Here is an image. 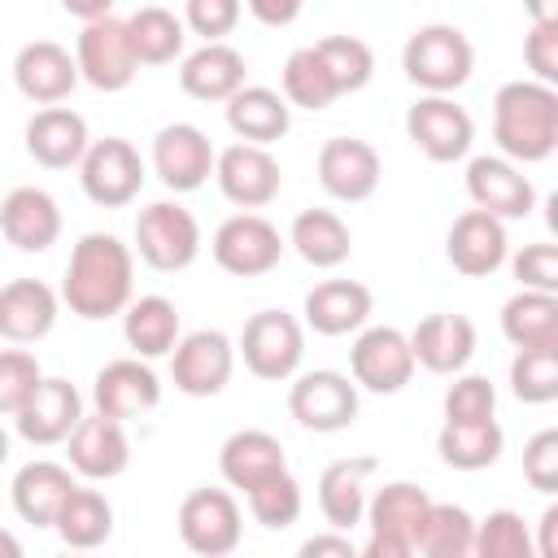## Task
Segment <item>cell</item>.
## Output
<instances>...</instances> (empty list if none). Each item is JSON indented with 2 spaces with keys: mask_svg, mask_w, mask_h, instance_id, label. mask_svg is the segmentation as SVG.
Instances as JSON below:
<instances>
[{
  "mask_svg": "<svg viewBox=\"0 0 558 558\" xmlns=\"http://www.w3.org/2000/svg\"><path fill=\"white\" fill-rule=\"evenodd\" d=\"M222 105H227V126H231V135L244 140V144L270 148V144L283 140L288 126H292V105L283 100V92L262 87V83H244V87L231 92Z\"/></svg>",
  "mask_w": 558,
  "mask_h": 558,
  "instance_id": "30",
  "label": "cell"
},
{
  "mask_svg": "<svg viewBox=\"0 0 558 558\" xmlns=\"http://www.w3.org/2000/svg\"><path fill=\"white\" fill-rule=\"evenodd\" d=\"M39 379L44 366L31 349H0V418H13Z\"/></svg>",
  "mask_w": 558,
  "mask_h": 558,
  "instance_id": "47",
  "label": "cell"
},
{
  "mask_svg": "<svg viewBox=\"0 0 558 558\" xmlns=\"http://www.w3.org/2000/svg\"><path fill=\"white\" fill-rule=\"evenodd\" d=\"M279 83H283V100H288L292 109H310V113L327 109V105L340 96L336 83H331V74H327V65H323V57L314 52V44L288 52Z\"/></svg>",
  "mask_w": 558,
  "mask_h": 558,
  "instance_id": "41",
  "label": "cell"
},
{
  "mask_svg": "<svg viewBox=\"0 0 558 558\" xmlns=\"http://www.w3.org/2000/svg\"><path fill=\"white\" fill-rule=\"evenodd\" d=\"M418 362L410 349V336L401 327L375 323V327H357L353 344H349V379L357 384V392H375V397H392L414 379Z\"/></svg>",
  "mask_w": 558,
  "mask_h": 558,
  "instance_id": "7",
  "label": "cell"
},
{
  "mask_svg": "<svg viewBox=\"0 0 558 558\" xmlns=\"http://www.w3.org/2000/svg\"><path fill=\"white\" fill-rule=\"evenodd\" d=\"M471 545H475V519L466 506H453V501H432L427 506V519L418 527V541H414V554L423 558H471Z\"/></svg>",
  "mask_w": 558,
  "mask_h": 558,
  "instance_id": "40",
  "label": "cell"
},
{
  "mask_svg": "<svg viewBox=\"0 0 558 558\" xmlns=\"http://www.w3.org/2000/svg\"><path fill=\"white\" fill-rule=\"evenodd\" d=\"M357 384L340 371H296L292 384H288V414L305 427V432H318V436H331V432H344L357 423Z\"/></svg>",
  "mask_w": 558,
  "mask_h": 558,
  "instance_id": "12",
  "label": "cell"
},
{
  "mask_svg": "<svg viewBox=\"0 0 558 558\" xmlns=\"http://www.w3.org/2000/svg\"><path fill=\"white\" fill-rule=\"evenodd\" d=\"M214 157L218 148L209 144V135L192 122H170L153 135V153H148V166L153 174L161 179V187H170L174 196L183 192H196L209 183L214 174Z\"/></svg>",
  "mask_w": 558,
  "mask_h": 558,
  "instance_id": "15",
  "label": "cell"
},
{
  "mask_svg": "<svg viewBox=\"0 0 558 558\" xmlns=\"http://www.w3.org/2000/svg\"><path fill=\"white\" fill-rule=\"evenodd\" d=\"M135 253L161 275H179L201 257V222L179 201H153L135 214Z\"/></svg>",
  "mask_w": 558,
  "mask_h": 558,
  "instance_id": "6",
  "label": "cell"
},
{
  "mask_svg": "<svg viewBox=\"0 0 558 558\" xmlns=\"http://www.w3.org/2000/svg\"><path fill=\"white\" fill-rule=\"evenodd\" d=\"M61 9H65L70 17H78V22H92V17L113 13V0H61Z\"/></svg>",
  "mask_w": 558,
  "mask_h": 558,
  "instance_id": "55",
  "label": "cell"
},
{
  "mask_svg": "<svg viewBox=\"0 0 558 558\" xmlns=\"http://www.w3.org/2000/svg\"><path fill=\"white\" fill-rule=\"evenodd\" d=\"M174 523H179V541L201 558H227L244 541V514L231 488H209V484L192 488L179 501Z\"/></svg>",
  "mask_w": 558,
  "mask_h": 558,
  "instance_id": "8",
  "label": "cell"
},
{
  "mask_svg": "<svg viewBox=\"0 0 558 558\" xmlns=\"http://www.w3.org/2000/svg\"><path fill=\"white\" fill-rule=\"evenodd\" d=\"M214 179H218V192L235 205V209H262L279 196L283 187V170L279 161L270 157V148L262 144H244L235 140L231 148H222L214 157Z\"/></svg>",
  "mask_w": 558,
  "mask_h": 558,
  "instance_id": "19",
  "label": "cell"
},
{
  "mask_svg": "<svg viewBox=\"0 0 558 558\" xmlns=\"http://www.w3.org/2000/svg\"><path fill=\"white\" fill-rule=\"evenodd\" d=\"M523 480L545 497L558 493V427H541L523 445Z\"/></svg>",
  "mask_w": 558,
  "mask_h": 558,
  "instance_id": "50",
  "label": "cell"
},
{
  "mask_svg": "<svg viewBox=\"0 0 558 558\" xmlns=\"http://www.w3.org/2000/svg\"><path fill=\"white\" fill-rule=\"evenodd\" d=\"M501 336L514 349H545L558 344V292L519 288L501 305Z\"/></svg>",
  "mask_w": 558,
  "mask_h": 558,
  "instance_id": "37",
  "label": "cell"
},
{
  "mask_svg": "<svg viewBox=\"0 0 558 558\" xmlns=\"http://www.w3.org/2000/svg\"><path fill=\"white\" fill-rule=\"evenodd\" d=\"M497 418V388L488 375H466L458 371L453 384L445 388V423H484Z\"/></svg>",
  "mask_w": 558,
  "mask_h": 558,
  "instance_id": "46",
  "label": "cell"
},
{
  "mask_svg": "<svg viewBox=\"0 0 558 558\" xmlns=\"http://www.w3.org/2000/svg\"><path fill=\"white\" fill-rule=\"evenodd\" d=\"M4 462H9V432L0 427V466H4Z\"/></svg>",
  "mask_w": 558,
  "mask_h": 558,
  "instance_id": "58",
  "label": "cell"
},
{
  "mask_svg": "<svg viewBox=\"0 0 558 558\" xmlns=\"http://www.w3.org/2000/svg\"><path fill=\"white\" fill-rule=\"evenodd\" d=\"M74 484H78V480H74V471H70L65 462L35 458V462H26V466L13 475L9 497H13V510H17L22 523H31V527H52V519H57V510H61V501L70 497Z\"/></svg>",
  "mask_w": 558,
  "mask_h": 558,
  "instance_id": "31",
  "label": "cell"
},
{
  "mask_svg": "<svg viewBox=\"0 0 558 558\" xmlns=\"http://www.w3.org/2000/svg\"><path fill=\"white\" fill-rule=\"evenodd\" d=\"M52 532L70 549H100L113 536V506H109V497L100 488L74 484L70 497L61 501L57 519H52Z\"/></svg>",
  "mask_w": 558,
  "mask_h": 558,
  "instance_id": "36",
  "label": "cell"
},
{
  "mask_svg": "<svg viewBox=\"0 0 558 558\" xmlns=\"http://www.w3.org/2000/svg\"><path fill=\"white\" fill-rule=\"evenodd\" d=\"M135 296V248L109 231H87L70 248L61 305L83 323H105L122 314Z\"/></svg>",
  "mask_w": 558,
  "mask_h": 558,
  "instance_id": "1",
  "label": "cell"
},
{
  "mask_svg": "<svg viewBox=\"0 0 558 558\" xmlns=\"http://www.w3.org/2000/svg\"><path fill=\"white\" fill-rule=\"evenodd\" d=\"M445 257L458 275L466 279H488L506 266L510 257V235H506V222L484 214V209H462L453 222H449V235H445Z\"/></svg>",
  "mask_w": 558,
  "mask_h": 558,
  "instance_id": "22",
  "label": "cell"
},
{
  "mask_svg": "<svg viewBox=\"0 0 558 558\" xmlns=\"http://www.w3.org/2000/svg\"><path fill=\"white\" fill-rule=\"evenodd\" d=\"M288 240L279 235V227L270 218H262L257 209H240L231 218L218 222L214 240H209V253L218 262V270L235 275V279H257V275H270L283 257Z\"/></svg>",
  "mask_w": 558,
  "mask_h": 558,
  "instance_id": "10",
  "label": "cell"
},
{
  "mask_svg": "<svg viewBox=\"0 0 558 558\" xmlns=\"http://www.w3.org/2000/svg\"><path fill=\"white\" fill-rule=\"evenodd\" d=\"M161 405V379L148 366V357H113L92 379V410L109 414L118 423L144 418Z\"/></svg>",
  "mask_w": 558,
  "mask_h": 558,
  "instance_id": "16",
  "label": "cell"
},
{
  "mask_svg": "<svg viewBox=\"0 0 558 558\" xmlns=\"http://www.w3.org/2000/svg\"><path fill=\"white\" fill-rule=\"evenodd\" d=\"M532 22H558V0H523Z\"/></svg>",
  "mask_w": 558,
  "mask_h": 558,
  "instance_id": "56",
  "label": "cell"
},
{
  "mask_svg": "<svg viewBox=\"0 0 558 558\" xmlns=\"http://www.w3.org/2000/svg\"><path fill=\"white\" fill-rule=\"evenodd\" d=\"M288 244L314 270H336L353 253V231L336 209H301L288 227Z\"/></svg>",
  "mask_w": 558,
  "mask_h": 558,
  "instance_id": "35",
  "label": "cell"
},
{
  "mask_svg": "<svg viewBox=\"0 0 558 558\" xmlns=\"http://www.w3.org/2000/svg\"><path fill=\"white\" fill-rule=\"evenodd\" d=\"M323 554H336V558H357V545L349 541V532H336V527H327V532H318V536L301 541V558H323Z\"/></svg>",
  "mask_w": 558,
  "mask_h": 558,
  "instance_id": "53",
  "label": "cell"
},
{
  "mask_svg": "<svg viewBox=\"0 0 558 558\" xmlns=\"http://www.w3.org/2000/svg\"><path fill=\"white\" fill-rule=\"evenodd\" d=\"M410 349H414V362L423 371H432V375H458L475 357V323L466 314L436 310V314H427V318L414 323Z\"/></svg>",
  "mask_w": 558,
  "mask_h": 558,
  "instance_id": "26",
  "label": "cell"
},
{
  "mask_svg": "<svg viewBox=\"0 0 558 558\" xmlns=\"http://www.w3.org/2000/svg\"><path fill=\"white\" fill-rule=\"evenodd\" d=\"M244 501H248L253 523H262L266 532H283V527H292V523L301 519V510H305V493H301V484H296V475H292L288 466L275 471L270 480L253 484V488L244 493Z\"/></svg>",
  "mask_w": 558,
  "mask_h": 558,
  "instance_id": "42",
  "label": "cell"
},
{
  "mask_svg": "<svg viewBox=\"0 0 558 558\" xmlns=\"http://www.w3.org/2000/svg\"><path fill=\"white\" fill-rule=\"evenodd\" d=\"M493 140L514 166L549 161L558 148V92L536 78H510L493 96Z\"/></svg>",
  "mask_w": 558,
  "mask_h": 558,
  "instance_id": "2",
  "label": "cell"
},
{
  "mask_svg": "<svg viewBox=\"0 0 558 558\" xmlns=\"http://www.w3.org/2000/svg\"><path fill=\"white\" fill-rule=\"evenodd\" d=\"M0 235L17 253H48L61 240V205L52 192L22 183L0 201Z\"/></svg>",
  "mask_w": 558,
  "mask_h": 558,
  "instance_id": "24",
  "label": "cell"
},
{
  "mask_svg": "<svg viewBox=\"0 0 558 558\" xmlns=\"http://www.w3.org/2000/svg\"><path fill=\"white\" fill-rule=\"evenodd\" d=\"M183 323L170 296L148 292V296H131V305L122 310V340L135 357H170V349L179 344Z\"/></svg>",
  "mask_w": 558,
  "mask_h": 558,
  "instance_id": "34",
  "label": "cell"
},
{
  "mask_svg": "<svg viewBox=\"0 0 558 558\" xmlns=\"http://www.w3.org/2000/svg\"><path fill=\"white\" fill-rule=\"evenodd\" d=\"M510 262V275L519 279V288H536V292H558V248L549 240L523 244Z\"/></svg>",
  "mask_w": 558,
  "mask_h": 558,
  "instance_id": "49",
  "label": "cell"
},
{
  "mask_svg": "<svg viewBox=\"0 0 558 558\" xmlns=\"http://www.w3.org/2000/svg\"><path fill=\"white\" fill-rule=\"evenodd\" d=\"M401 70L418 92L432 96H453L458 87H466L471 70H475V48L471 39L449 26V22H427L418 26L405 48H401Z\"/></svg>",
  "mask_w": 558,
  "mask_h": 558,
  "instance_id": "3",
  "label": "cell"
},
{
  "mask_svg": "<svg viewBox=\"0 0 558 558\" xmlns=\"http://www.w3.org/2000/svg\"><path fill=\"white\" fill-rule=\"evenodd\" d=\"M0 558H22V541L0 527Z\"/></svg>",
  "mask_w": 558,
  "mask_h": 558,
  "instance_id": "57",
  "label": "cell"
},
{
  "mask_svg": "<svg viewBox=\"0 0 558 558\" xmlns=\"http://www.w3.org/2000/svg\"><path fill=\"white\" fill-rule=\"evenodd\" d=\"M65 466L92 484L118 480L131 466V436L126 423L109 418V414H83L74 423V432L65 436Z\"/></svg>",
  "mask_w": 558,
  "mask_h": 558,
  "instance_id": "17",
  "label": "cell"
},
{
  "mask_svg": "<svg viewBox=\"0 0 558 558\" xmlns=\"http://www.w3.org/2000/svg\"><path fill=\"white\" fill-rule=\"evenodd\" d=\"M61 318V292L44 279H9L0 283V340L35 344Z\"/></svg>",
  "mask_w": 558,
  "mask_h": 558,
  "instance_id": "27",
  "label": "cell"
},
{
  "mask_svg": "<svg viewBox=\"0 0 558 558\" xmlns=\"http://www.w3.org/2000/svg\"><path fill=\"white\" fill-rule=\"evenodd\" d=\"M13 83L31 105H61L78 87V65L57 39H31L13 57Z\"/></svg>",
  "mask_w": 558,
  "mask_h": 558,
  "instance_id": "25",
  "label": "cell"
},
{
  "mask_svg": "<svg viewBox=\"0 0 558 558\" xmlns=\"http://www.w3.org/2000/svg\"><path fill=\"white\" fill-rule=\"evenodd\" d=\"M318 183L327 196L344 201V205H357V201H371L379 179H384V161L375 153L371 140H357V135H336L318 148Z\"/></svg>",
  "mask_w": 558,
  "mask_h": 558,
  "instance_id": "21",
  "label": "cell"
},
{
  "mask_svg": "<svg viewBox=\"0 0 558 558\" xmlns=\"http://www.w3.org/2000/svg\"><path fill=\"white\" fill-rule=\"evenodd\" d=\"M471 554L475 558H536L532 532H527L519 510H488L484 519H475Z\"/></svg>",
  "mask_w": 558,
  "mask_h": 558,
  "instance_id": "45",
  "label": "cell"
},
{
  "mask_svg": "<svg viewBox=\"0 0 558 558\" xmlns=\"http://www.w3.org/2000/svg\"><path fill=\"white\" fill-rule=\"evenodd\" d=\"M501 449H506V432L497 427V418L440 423V432H436V453L453 471H488V466H497Z\"/></svg>",
  "mask_w": 558,
  "mask_h": 558,
  "instance_id": "38",
  "label": "cell"
},
{
  "mask_svg": "<svg viewBox=\"0 0 558 558\" xmlns=\"http://www.w3.org/2000/svg\"><path fill=\"white\" fill-rule=\"evenodd\" d=\"M466 196H471L475 209H484V214H493L501 222L527 218L536 209L532 179L523 174V166H514L501 153H484V157L466 161Z\"/></svg>",
  "mask_w": 558,
  "mask_h": 558,
  "instance_id": "18",
  "label": "cell"
},
{
  "mask_svg": "<svg viewBox=\"0 0 558 558\" xmlns=\"http://www.w3.org/2000/svg\"><path fill=\"white\" fill-rule=\"evenodd\" d=\"M235 357H244L248 375L266 384H283L305 362V323L292 318L288 310H257L240 327Z\"/></svg>",
  "mask_w": 558,
  "mask_h": 558,
  "instance_id": "5",
  "label": "cell"
},
{
  "mask_svg": "<svg viewBox=\"0 0 558 558\" xmlns=\"http://www.w3.org/2000/svg\"><path fill=\"white\" fill-rule=\"evenodd\" d=\"M244 52L231 48L227 39L218 44H201L196 52L183 57L179 65V87L192 96V100H205V105H222L231 92L244 87Z\"/></svg>",
  "mask_w": 558,
  "mask_h": 558,
  "instance_id": "32",
  "label": "cell"
},
{
  "mask_svg": "<svg viewBox=\"0 0 558 558\" xmlns=\"http://www.w3.org/2000/svg\"><path fill=\"white\" fill-rule=\"evenodd\" d=\"M240 13H244V0H183V26L205 44L227 39L240 26Z\"/></svg>",
  "mask_w": 558,
  "mask_h": 558,
  "instance_id": "48",
  "label": "cell"
},
{
  "mask_svg": "<svg viewBox=\"0 0 558 558\" xmlns=\"http://www.w3.org/2000/svg\"><path fill=\"white\" fill-rule=\"evenodd\" d=\"M314 52L323 57V65H327V74H331V83H336L340 96L362 92L375 78V52L357 35H327V39L314 44Z\"/></svg>",
  "mask_w": 558,
  "mask_h": 558,
  "instance_id": "43",
  "label": "cell"
},
{
  "mask_svg": "<svg viewBox=\"0 0 558 558\" xmlns=\"http://www.w3.org/2000/svg\"><path fill=\"white\" fill-rule=\"evenodd\" d=\"M541 541H532V549H536V558H554L558 554V506H545V514H541Z\"/></svg>",
  "mask_w": 558,
  "mask_h": 558,
  "instance_id": "54",
  "label": "cell"
},
{
  "mask_svg": "<svg viewBox=\"0 0 558 558\" xmlns=\"http://www.w3.org/2000/svg\"><path fill=\"white\" fill-rule=\"evenodd\" d=\"M523 65L536 83H558V22H532L523 35Z\"/></svg>",
  "mask_w": 558,
  "mask_h": 558,
  "instance_id": "51",
  "label": "cell"
},
{
  "mask_svg": "<svg viewBox=\"0 0 558 558\" xmlns=\"http://www.w3.org/2000/svg\"><path fill=\"white\" fill-rule=\"evenodd\" d=\"M427 506H432V497L414 480H388L384 488H375L366 497V514H362L371 536L357 554L362 558H410L418 527L427 519Z\"/></svg>",
  "mask_w": 558,
  "mask_h": 558,
  "instance_id": "4",
  "label": "cell"
},
{
  "mask_svg": "<svg viewBox=\"0 0 558 558\" xmlns=\"http://www.w3.org/2000/svg\"><path fill=\"white\" fill-rule=\"evenodd\" d=\"M405 135L410 144L436 161V166H453L471 153L475 144V122L462 105H453V96H432L423 92L410 109H405Z\"/></svg>",
  "mask_w": 558,
  "mask_h": 558,
  "instance_id": "13",
  "label": "cell"
},
{
  "mask_svg": "<svg viewBox=\"0 0 558 558\" xmlns=\"http://www.w3.org/2000/svg\"><path fill=\"white\" fill-rule=\"evenodd\" d=\"M126 35H131V52L140 65H170L174 57H183V44H187L183 17H174L161 4L135 9L126 17Z\"/></svg>",
  "mask_w": 558,
  "mask_h": 558,
  "instance_id": "39",
  "label": "cell"
},
{
  "mask_svg": "<svg viewBox=\"0 0 558 558\" xmlns=\"http://www.w3.org/2000/svg\"><path fill=\"white\" fill-rule=\"evenodd\" d=\"M74 65L78 78L92 83L96 92H126L140 74V61L131 52V35H126V17H92L83 22L78 39H74Z\"/></svg>",
  "mask_w": 558,
  "mask_h": 558,
  "instance_id": "11",
  "label": "cell"
},
{
  "mask_svg": "<svg viewBox=\"0 0 558 558\" xmlns=\"http://www.w3.org/2000/svg\"><path fill=\"white\" fill-rule=\"evenodd\" d=\"M244 9L262 22V26H292L305 9V0H244Z\"/></svg>",
  "mask_w": 558,
  "mask_h": 558,
  "instance_id": "52",
  "label": "cell"
},
{
  "mask_svg": "<svg viewBox=\"0 0 558 558\" xmlns=\"http://www.w3.org/2000/svg\"><path fill=\"white\" fill-rule=\"evenodd\" d=\"M301 314H305V327L314 336H331L336 340V336H353L357 327L371 323L375 296L357 279H323V283H314L305 292Z\"/></svg>",
  "mask_w": 558,
  "mask_h": 558,
  "instance_id": "28",
  "label": "cell"
},
{
  "mask_svg": "<svg viewBox=\"0 0 558 558\" xmlns=\"http://www.w3.org/2000/svg\"><path fill=\"white\" fill-rule=\"evenodd\" d=\"M83 392L61 379V375H44L35 384V392L22 401V410L13 414V432L26 440V445H65V436L74 432V423L83 418Z\"/></svg>",
  "mask_w": 558,
  "mask_h": 558,
  "instance_id": "20",
  "label": "cell"
},
{
  "mask_svg": "<svg viewBox=\"0 0 558 558\" xmlns=\"http://www.w3.org/2000/svg\"><path fill=\"white\" fill-rule=\"evenodd\" d=\"M510 392L523 405H549L558 397V344L514 349V357H510Z\"/></svg>",
  "mask_w": 558,
  "mask_h": 558,
  "instance_id": "44",
  "label": "cell"
},
{
  "mask_svg": "<svg viewBox=\"0 0 558 558\" xmlns=\"http://www.w3.org/2000/svg\"><path fill=\"white\" fill-rule=\"evenodd\" d=\"M379 471V462L371 453H353V458H336L323 466L318 475V514L327 527L349 532L362 523L366 514V480Z\"/></svg>",
  "mask_w": 558,
  "mask_h": 558,
  "instance_id": "29",
  "label": "cell"
},
{
  "mask_svg": "<svg viewBox=\"0 0 558 558\" xmlns=\"http://www.w3.org/2000/svg\"><path fill=\"white\" fill-rule=\"evenodd\" d=\"M283 466H288V453H283L279 436H270L262 427H240L218 449V471H222L227 488H240V493H248L253 484L270 480Z\"/></svg>",
  "mask_w": 558,
  "mask_h": 558,
  "instance_id": "33",
  "label": "cell"
},
{
  "mask_svg": "<svg viewBox=\"0 0 558 558\" xmlns=\"http://www.w3.org/2000/svg\"><path fill=\"white\" fill-rule=\"evenodd\" d=\"M235 375V340L218 327L179 336L170 349V379L183 397H218Z\"/></svg>",
  "mask_w": 558,
  "mask_h": 558,
  "instance_id": "14",
  "label": "cell"
},
{
  "mask_svg": "<svg viewBox=\"0 0 558 558\" xmlns=\"http://www.w3.org/2000/svg\"><path fill=\"white\" fill-rule=\"evenodd\" d=\"M78 170V187L92 205L100 209H122L140 196L144 179H148V166L140 157V148L122 135H105V140H92L83 161L74 166Z\"/></svg>",
  "mask_w": 558,
  "mask_h": 558,
  "instance_id": "9",
  "label": "cell"
},
{
  "mask_svg": "<svg viewBox=\"0 0 558 558\" xmlns=\"http://www.w3.org/2000/svg\"><path fill=\"white\" fill-rule=\"evenodd\" d=\"M92 144L87 118L70 105H44L26 122V153L44 170H74Z\"/></svg>",
  "mask_w": 558,
  "mask_h": 558,
  "instance_id": "23",
  "label": "cell"
}]
</instances>
